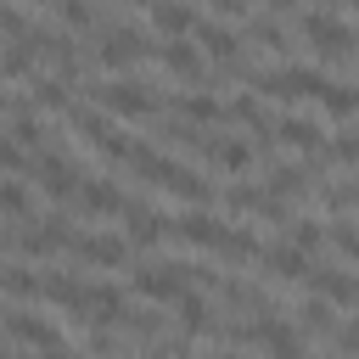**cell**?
<instances>
[{
  "label": "cell",
  "instance_id": "cell-1",
  "mask_svg": "<svg viewBox=\"0 0 359 359\" xmlns=\"http://www.w3.org/2000/svg\"><path fill=\"white\" fill-rule=\"evenodd\" d=\"M146 50H157V34H151L140 17L112 11V22L95 34V62H101V67H135Z\"/></svg>",
  "mask_w": 359,
  "mask_h": 359
},
{
  "label": "cell",
  "instance_id": "cell-2",
  "mask_svg": "<svg viewBox=\"0 0 359 359\" xmlns=\"http://www.w3.org/2000/svg\"><path fill=\"white\" fill-rule=\"evenodd\" d=\"M90 95L101 101V112H118V118H151V112H157V84H151V79H135V73L95 79Z\"/></svg>",
  "mask_w": 359,
  "mask_h": 359
},
{
  "label": "cell",
  "instance_id": "cell-3",
  "mask_svg": "<svg viewBox=\"0 0 359 359\" xmlns=\"http://www.w3.org/2000/svg\"><path fill=\"white\" fill-rule=\"evenodd\" d=\"M185 286H191V264H185V258H157V264L135 269V292H140L146 303H174Z\"/></svg>",
  "mask_w": 359,
  "mask_h": 359
},
{
  "label": "cell",
  "instance_id": "cell-4",
  "mask_svg": "<svg viewBox=\"0 0 359 359\" xmlns=\"http://www.w3.org/2000/svg\"><path fill=\"white\" fill-rule=\"evenodd\" d=\"M28 180H34V185H45L56 202H73V191H79V168H73L62 151H50V146L28 157Z\"/></svg>",
  "mask_w": 359,
  "mask_h": 359
},
{
  "label": "cell",
  "instance_id": "cell-5",
  "mask_svg": "<svg viewBox=\"0 0 359 359\" xmlns=\"http://www.w3.org/2000/svg\"><path fill=\"white\" fill-rule=\"evenodd\" d=\"M67 236H73V230H67V219H62V213H50V219L22 224V230L11 236V247H17V252H28V258H50L56 247H67Z\"/></svg>",
  "mask_w": 359,
  "mask_h": 359
},
{
  "label": "cell",
  "instance_id": "cell-6",
  "mask_svg": "<svg viewBox=\"0 0 359 359\" xmlns=\"http://www.w3.org/2000/svg\"><path fill=\"white\" fill-rule=\"evenodd\" d=\"M67 247H73L84 264H101V269H118V264L129 258V241H123V236H107V230H90V236H84V230H73V236H67Z\"/></svg>",
  "mask_w": 359,
  "mask_h": 359
},
{
  "label": "cell",
  "instance_id": "cell-7",
  "mask_svg": "<svg viewBox=\"0 0 359 359\" xmlns=\"http://www.w3.org/2000/svg\"><path fill=\"white\" fill-rule=\"evenodd\" d=\"M303 286H314V297H320V303L331 297L337 309H353V297H359V286H353V275H348L342 264H309Z\"/></svg>",
  "mask_w": 359,
  "mask_h": 359
},
{
  "label": "cell",
  "instance_id": "cell-8",
  "mask_svg": "<svg viewBox=\"0 0 359 359\" xmlns=\"http://www.w3.org/2000/svg\"><path fill=\"white\" fill-rule=\"evenodd\" d=\"M196 39L191 45H208V56L219 62V67H230L236 56H247V39L236 34V28H224V22H213V17H196V28H191Z\"/></svg>",
  "mask_w": 359,
  "mask_h": 359
},
{
  "label": "cell",
  "instance_id": "cell-9",
  "mask_svg": "<svg viewBox=\"0 0 359 359\" xmlns=\"http://www.w3.org/2000/svg\"><path fill=\"white\" fill-rule=\"evenodd\" d=\"M157 56H163V67H168L174 79H185L191 90H202V79H208V62H202V50H196L191 39H157Z\"/></svg>",
  "mask_w": 359,
  "mask_h": 359
},
{
  "label": "cell",
  "instance_id": "cell-10",
  "mask_svg": "<svg viewBox=\"0 0 359 359\" xmlns=\"http://www.w3.org/2000/svg\"><path fill=\"white\" fill-rule=\"evenodd\" d=\"M168 230H174V236H185V241H196V247H208V252H219V247H224V236H230V224H224V219H213L208 208H191V213L168 219Z\"/></svg>",
  "mask_w": 359,
  "mask_h": 359
},
{
  "label": "cell",
  "instance_id": "cell-11",
  "mask_svg": "<svg viewBox=\"0 0 359 359\" xmlns=\"http://www.w3.org/2000/svg\"><path fill=\"white\" fill-rule=\"evenodd\" d=\"M224 208H236V213H258V219H286V202H280L275 191L252 185V180L230 185V191H224Z\"/></svg>",
  "mask_w": 359,
  "mask_h": 359
},
{
  "label": "cell",
  "instance_id": "cell-12",
  "mask_svg": "<svg viewBox=\"0 0 359 359\" xmlns=\"http://www.w3.org/2000/svg\"><path fill=\"white\" fill-rule=\"evenodd\" d=\"M123 202H129V196H123L112 180H79V191H73V208L90 213V219H95V213H123Z\"/></svg>",
  "mask_w": 359,
  "mask_h": 359
},
{
  "label": "cell",
  "instance_id": "cell-13",
  "mask_svg": "<svg viewBox=\"0 0 359 359\" xmlns=\"http://www.w3.org/2000/svg\"><path fill=\"white\" fill-rule=\"evenodd\" d=\"M6 331L17 342H34L39 353H56L62 348V325L56 320H39V314H6Z\"/></svg>",
  "mask_w": 359,
  "mask_h": 359
},
{
  "label": "cell",
  "instance_id": "cell-14",
  "mask_svg": "<svg viewBox=\"0 0 359 359\" xmlns=\"http://www.w3.org/2000/svg\"><path fill=\"white\" fill-rule=\"evenodd\" d=\"M196 146H202V157H208L213 168H230V174L252 163V146H247V140H236V135H208V129H202V140H196Z\"/></svg>",
  "mask_w": 359,
  "mask_h": 359
},
{
  "label": "cell",
  "instance_id": "cell-15",
  "mask_svg": "<svg viewBox=\"0 0 359 359\" xmlns=\"http://www.w3.org/2000/svg\"><path fill=\"white\" fill-rule=\"evenodd\" d=\"M146 28H157L163 39H185L191 28H196V11L191 6H174V0H163V6H146V17H140Z\"/></svg>",
  "mask_w": 359,
  "mask_h": 359
},
{
  "label": "cell",
  "instance_id": "cell-16",
  "mask_svg": "<svg viewBox=\"0 0 359 359\" xmlns=\"http://www.w3.org/2000/svg\"><path fill=\"white\" fill-rule=\"evenodd\" d=\"M258 264H264V269H269L275 280H303L314 258H303L297 247H286V241H275V247H258Z\"/></svg>",
  "mask_w": 359,
  "mask_h": 359
},
{
  "label": "cell",
  "instance_id": "cell-17",
  "mask_svg": "<svg viewBox=\"0 0 359 359\" xmlns=\"http://www.w3.org/2000/svg\"><path fill=\"white\" fill-rule=\"evenodd\" d=\"M275 140H292V146H303L309 157L320 151V140H325V129L314 123V118H303V112H286L280 123H275Z\"/></svg>",
  "mask_w": 359,
  "mask_h": 359
},
{
  "label": "cell",
  "instance_id": "cell-18",
  "mask_svg": "<svg viewBox=\"0 0 359 359\" xmlns=\"http://www.w3.org/2000/svg\"><path fill=\"white\" fill-rule=\"evenodd\" d=\"M174 309H180V325H185V337H202V331H213V309H208V297L202 292H180L174 297Z\"/></svg>",
  "mask_w": 359,
  "mask_h": 359
},
{
  "label": "cell",
  "instance_id": "cell-19",
  "mask_svg": "<svg viewBox=\"0 0 359 359\" xmlns=\"http://www.w3.org/2000/svg\"><path fill=\"white\" fill-rule=\"evenodd\" d=\"M73 95H67V84L56 79V73H28V107H67Z\"/></svg>",
  "mask_w": 359,
  "mask_h": 359
},
{
  "label": "cell",
  "instance_id": "cell-20",
  "mask_svg": "<svg viewBox=\"0 0 359 359\" xmlns=\"http://www.w3.org/2000/svg\"><path fill=\"white\" fill-rule=\"evenodd\" d=\"M34 39L22 34V39H6V50H0V79H28L34 73Z\"/></svg>",
  "mask_w": 359,
  "mask_h": 359
},
{
  "label": "cell",
  "instance_id": "cell-21",
  "mask_svg": "<svg viewBox=\"0 0 359 359\" xmlns=\"http://www.w3.org/2000/svg\"><path fill=\"white\" fill-rule=\"evenodd\" d=\"M0 292L17 297V303H34L39 297V275L28 264H0Z\"/></svg>",
  "mask_w": 359,
  "mask_h": 359
},
{
  "label": "cell",
  "instance_id": "cell-22",
  "mask_svg": "<svg viewBox=\"0 0 359 359\" xmlns=\"http://www.w3.org/2000/svg\"><path fill=\"white\" fill-rule=\"evenodd\" d=\"M50 17H62L67 28H107V22H112V11L84 6V0H62V6H50Z\"/></svg>",
  "mask_w": 359,
  "mask_h": 359
},
{
  "label": "cell",
  "instance_id": "cell-23",
  "mask_svg": "<svg viewBox=\"0 0 359 359\" xmlns=\"http://www.w3.org/2000/svg\"><path fill=\"white\" fill-rule=\"evenodd\" d=\"M320 191V208L331 213V219H348V208H353V196H359V185L342 174V180H331V185H314Z\"/></svg>",
  "mask_w": 359,
  "mask_h": 359
},
{
  "label": "cell",
  "instance_id": "cell-24",
  "mask_svg": "<svg viewBox=\"0 0 359 359\" xmlns=\"http://www.w3.org/2000/svg\"><path fill=\"white\" fill-rule=\"evenodd\" d=\"M320 107H325L331 118H353L359 95H353V84H348V79H331V84H325V95H320Z\"/></svg>",
  "mask_w": 359,
  "mask_h": 359
},
{
  "label": "cell",
  "instance_id": "cell-25",
  "mask_svg": "<svg viewBox=\"0 0 359 359\" xmlns=\"http://www.w3.org/2000/svg\"><path fill=\"white\" fill-rule=\"evenodd\" d=\"M286 247H297L303 258L320 252V247H325V219H292V241H286Z\"/></svg>",
  "mask_w": 359,
  "mask_h": 359
},
{
  "label": "cell",
  "instance_id": "cell-26",
  "mask_svg": "<svg viewBox=\"0 0 359 359\" xmlns=\"http://www.w3.org/2000/svg\"><path fill=\"white\" fill-rule=\"evenodd\" d=\"M325 241L337 247V258H353V252H359V236H353V219H325Z\"/></svg>",
  "mask_w": 359,
  "mask_h": 359
},
{
  "label": "cell",
  "instance_id": "cell-27",
  "mask_svg": "<svg viewBox=\"0 0 359 359\" xmlns=\"http://www.w3.org/2000/svg\"><path fill=\"white\" fill-rule=\"evenodd\" d=\"M337 320H331V309L320 303V297H309L303 309H297V331H331Z\"/></svg>",
  "mask_w": 359,
  "mask_h": 359
},
{
  "label": "cell",
  "instance_id": "cell-28",
  "mask_svg": "<svg viewBox=\"0 0 359 359\" xmlns=\"http://www.w3.org/2000/svg\"><path fill=\"white\" fill-rule=\"evenodd\" d=\"M28 191L17 185V180H0V213H11V219H28Z\"/></svg>",
  "mask_w": 359,
  "mask_h": 359
},
{
  "label": "cell",
  "instance_id": "cell-29",
  "mask_svg": "<svg viewBox=\"0 0 359 359\" xmlns=\"http://www.w3.org/2000/svg\"><path fill=\"white\" fill-rule=\"evenodd\" d=\"M118 325H129L135 337H157V331H163V320H157L151 309H123V320H118Z\"/></svg>",
  "mask_w": 359,
  "mask_h": 359
},
{
  "label": "cell",
  "instance_id": "cell-30",
  "mask_svg": "<svg viewBox=\"0 0 359 359\" xmlns=\"http://www.w3.org/2000/svg\"><path fill=\"white\" fill-rule=\"evenodd\" d=\"M0 168H22L28 174V151H17L11 140H0Z\"/></svg>",
  "mask_w": 359,
  "mask_h": 359
},
{
  "label": "cell",
  "instance_id": "cell-31",
  "mask_svg": "<svg viewBox=\"0 0 359 359\" xmlns=\"http://www.w3.org/2000/svg\"><path fill=\"white\" fill-rule=\"evenodd\" d=\"M213 359H247V353H236V348H219V353H213Z\"/></svg>",
  "mask_w": 359,
  "mask_h": 359
},
{
  "label": "cell",
  "instance_id": "cell-32",
  "mask_svg": "<svg viewBox=\"0 0 359 359\" xmlns=\"http://www.w3.org/2000/svg\"><path fill=\"white\" fill-rule=\"evenodd\" d=\"M39 359H79V353H67V348H56V353H39Z\"/></svg>",
  "mask_w": 359,
  "mask_h": 359
},
{
  "label": "cell",
  "instance_id": "cell-33",
  "mask_svg": "<svg viewBox=\"0 0 359 359\" xmlns=\"http://www.w3.org/2000/svg\"><path fill=\"white\" fill-rule=\"evenodd\" d=\"M6 107H11V101H6V90H0V112H6Z\"/></svg>",
  "mask_w": 359,
  "mask_h": 359
},
{
  "label": "cell",
  "instance_id": "cell-34",
  "mask_svg": "<svg viewBox=\"0 0 359 359\" xmlns=\"http://www.w3.org/2000/svg\"><path fill=\"white\" fill-rule=\"evenodd\" d=\"M303 359H320V353H303Z\"/></svg>",
  "mask_w": 359,
  "mask_h": 359
},
{
  "label": "cell",
  "instance_id": "cell-35",
  "mask_svg": "<svg viewBox=\"0 0 359 359\" xmlns=\"http://www.w3.org/2000/svg\"><path fill=\"white\" fill-rule=\"evenodd\" d=\"M0 359H17V353H0Z\"/></svg>",
  "mask_w": 359,
  "mask_h": 359
}]
</instances>
